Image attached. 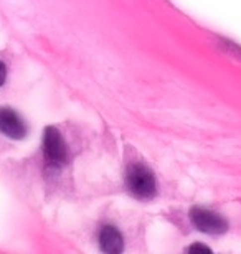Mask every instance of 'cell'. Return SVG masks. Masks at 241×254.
Instances as JSON below:
<instances>
[{"mask_svg": "<svg viewBox=\"0 0 241 254\" xmlns=\"http://www.w3.org/2000/svg\"><path fill=\"white\" fill-rule=\"evenodd\" d=\"M127 187H129L132 195L141 198V200H149V198L156 195L154 174L142 164H136L131 167L129 174H127Z\"/></svg>", "mask_w": 241, "mask_h": 254, "instance_id": "obj_1", "label": "cell"}, {"mask_svg": "<svg viewBox=\"0 0 241 254\" xmlns=\"http://www.w3.org/2000/svg\"><path fill=\"white\" fill-rule=\"evenodd\" d=\"M43 155L45 160L53 169H60L68 160V149L61 137L60 130L55 127H47L43 134Z\"/></svg>", "mask_w": 241, "mask_h": 254, "instance_id": "obj_2", "label": "cell"}, {"mask_svg": "<svg viewBox=\"0 0 241 254\" xmlns=\"http://www.w3.org/2000/svg\"><path fill=\"white\" fill-rule=\"evenodd\" d=\"M190 220L197 230L208 235H222L228 230V223L218 213L205 210V208H193L190 211Z\"/></svg>", "mask_w": 241, "mask_h": 254, "instance_id": "obj_3", "label": "cell"}, {"mask_svg": "<svg viewBox=\"0 0 241 254\" xmlns=\"http://www.w3.org/2000/svg\"><path fill=\"white\" fill-rule=\"evenodd\" d=\"M0 132L10 139H23L27 134L25 121L12 108H0Z\"/></svg>", "mask_w": 241, "mask_h": 254, "instance_id": "obj_4", "label": "cell"}, {"mask_svg": "<svg viewBox=\"0 0 241 254\" xmlns=\"http://www.w3.org/2000/svg\"><path fill=\"white\" fill-rule=\"evenodd\" d=\"M99 245L104 253H121L124 250L122 235L114 226H104L99 233Z\"/></svg>", "mask_w": 241, "mask_h": 254, "instance_id": "obj_5", "label": "cell"}, {"mask_svg": "<svg viewBox=\"0 0 241 254\" xmlns=\"http://www.w3.org/2000/svg\"><path fill=\"white\" fill-rule=\"evenodd\" d=\"M5 78H7V69H5V64L0 62V86L5 83Z\"/></svg>", "mask_w": 241, "mask_h": 254, "instance_id": "obj_6", "label": "cell"}, {"mask_svg": "<svg viewBox=\"0 0 241 254\" xmlns=\"http://www.w3.org/2000/svg\"><path fill=\"white\" fill-rule=\"evenodd\" d=\"M187 251H210V248H207V246H202V245H193V246L188 248Z\"/></svg>", "mask_w": 241, "mask_h": 254, "instance_id": "obj_7", "label": "cell"}]
</instances>
